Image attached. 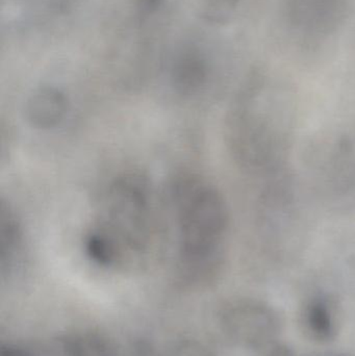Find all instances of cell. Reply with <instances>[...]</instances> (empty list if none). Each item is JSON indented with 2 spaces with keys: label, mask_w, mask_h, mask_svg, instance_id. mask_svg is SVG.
Wrapping results in <instances>:
<instances>
[{
  "label": "cell",
  "mask_w": 355,
  "mask_h": 356,
  "mask_svg": "<svg viewBox=\"0 0 355 356\" xmlns=\"http://www.w3.org/2000/svg\"><path fill=\"white\" fill-rule=\"evenodd\" d=\"M295 122L291 93L265 73L254 72L242 88L229 119V146L236 160L258 177L281 175Z\"/></svg>",
  "instance_id": "1"
},
{
  "label": "cell",
  "mask_w": 355,
  "mask_h": 356,
  "mask_svg": "<svg viewBox=\"0 0 355 356\" xmlns=\"http://www.w3.org/2000/svg\"><path fill=\"white\" fill-rule=\"evenodd\" d=\"M181 270L196 282L220 271L229 230V209L222 195L195 178L179 182L172 192Z\"/></svg>",
  "instance_id": "2"
},
{
  "label": "cell",
  "mask_w": 355,
  "mask_h": 356,
  "mask_svg": "<svg viewBox=\"0 0 355 356\" xmlns=\"http://www.w3.org/2000/svg\"><path fill=\"white\" fill-rule=\"evenodd\" d=\"M149 193L140 178H117L104 193L96 223L85 238V251L102 268H117L144 252L151 229Z\"/></svg>",
  "instance_id": "3"
},
{
  "label": "cell",
  "mask_w": 355,
  "mask_h": 356,
  "mask_svg": "<svg viewBox=\"0 0 355 356\" xmlns=\"http://www.w3.org/2000/svg\"><path fill=\"white\" fill-rule=\"evenodd\" d=\"M283 324L275 307L256 299L231 303L221 315V326L227 338L249 350H268L277 345Z\"/></svg>",
  "instance_id": "4"
},
{
  "label": "cell",
  "mask_w": 355,
  "mask_h": 356,
  "mask_svg": "<svg viewBox=\"0 0 355 356\" xmlns=\"http://www.w3.org/2000/svg\"><path fill=\"white\" fill-rule=\"evenodd\" d=\"M345 0H288L286 16L304 41L318 42L335 33L346 17Z\"/></svg>",
  "instance_id": "5"
},
{
  "label": "cell",
  "mask_w": 355,
  "mask_h": 356,
  "mask_svg": "<svg viewBox=\"0 0 355 356\" xmlns=\"http://www.w3.org/2000/svg\"><path fill=\"white\" fill-rule=\"evenodd\" d=\"M319 179L336 196L355 192V129L333 138L320 152Z\"/></svg>",
  "instance_id": "6"
},
{
  "label": "cell",
  "mask_w": 355,
  "mask_h": 356,
  "mask_svg": "<svg viewBox=\"0 0 355 356\" xmlns=\"http://www.w3.org/2000/svg\"><path fill=\"white\" fill-rule=\"evenodd\" d=\"M298 323L308 340L317 344H329L337 339L341 327L339 307L329 295H314L302 305Z\"/></svg>",
  "instance_id": "7"
},
{
  "label": "cell",
  "mask_w": 355,
  "mask_h": 356,
  "mask_svg": "<svg viewBox=\"0 0 355 356\" xmlns=\"http://www.w3.org/2000/svg\"><path fill=\"white\" fill-rule=\"evenodd\" d=\"M171 83L183 94L199 91L208 77V64L204 52L197 47H185L171 65Z\"/></svg>",
  "instance_id": "8"
},
{
  "label": "cell",
  "mask_w": 355,
  "mask_h": 356,
  "mask_svg": "<svg viewBox=\"0 0 355 356\" xmlns=\"http://www.w3.org/2000/svg\"><path fill=\"white\" fill-rule=\"evenodd\" d=\"M68 110L66 95L53 87H44L31 96L26 106L29 122L38 129H49L60 124Z\"/></svg>",
  "instance_id": "9"
},
{
  "label": "cell",
  "mask_w": 355,
  "mask_h": 356,
  "mask_svg": "<svg viewBox=\"0 0 355 356\" xmlns=\"http://www.w3.org/2000/svg\"><path fill=\"white\" fill-rule=\"evenodd\" d=\"M66 356H117L110 344L95 336H77L65 341Z\"/></svg>",
  "instance_id": "10"
},
{
  "label": "cell",
  "mask_w": 355,
  "mask_h": 356,
  "mask_svg": "<svg viewBox=\"0 0 355 356\" xmlns=\"http://www.w3.org/2000/svg\"><path fill=\"white\" fill-rule=\"evenodd\" d=\"M242 0H200L201 12L206 20L222 23L229 20Z\"/></svg>",
  "instance_id": "11"
},
{
  "label": "cell",
  "mask_w": 355,
  "mask_h": 356,
  "mask_svg": "<svg viewBox=\"0 0 355 356\" xmlns=\"http://www.w3.org/2000/svg\"><path fill=\"white\" fill-rule=\"evenodd\" d=\"M165 0H135V15L141 22L154 16L162 8Z\"/></svg>",
  "instance_id": "12"
},
{
  "label": "cell",
  "mask_w": 355,
  "mask_h": 356,
  "mask_svg": "<svg viewBox=\"0 0 355 356\" xmlns=\"http://www.w3.org/2000/svg\"><path fill=\"white\" fill-rule=\"evenodd\" d=\"M265 356H297L293 350L283 346V345H275L272 348L267 350Z\"/></svg>",
  "instance_id": "13"
},
{
  "label": "cell",
  "mask_w": 355,
  "mask_h": 356,
  "mask_svg": "<svg viewBox=\"0 0 355 356\" xmlns=\"http://www.w3.org/2000/svg\"><path fill=\"white\" fill-rule=\"evenodd\" d=\"M315 356H352L345 353H337V351H329V353H319Z\"/></svg>",
  "instance_id": "14"
}]
</instances>
